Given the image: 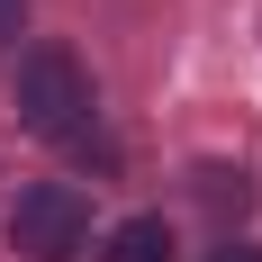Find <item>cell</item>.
Segmentation results:
<instances>
[{"label":"cell","mask_w":262,"mask_h":262,"mask_svg":"<svg viewBox=\"0 0 262 262\" xmlns=\"http://www.w3.org/2000/svg\"><path fill=\"white\" fill-rule=\"evenodd\" d=\"M199 199H208L217 217H244V208H253V181L226 172V163H208V172H199Z\"/></svg>","instance_id":"cell-4"},{"label":"cell","mask_w":262,"mask_h":262,"mask_svg":"<svg viewBox=\"0 0 262 262\" xmlns=\"http://www.w3.org/2000/svg\"><path fill=\"white\" fill-rule=\"evenodd\" d=\"M18 118H27V136H46V145H81V136H91L100 100H91L81 54H63V46H36V54H27V63H18Z\"/></svg>","instance_id":"cell-1"},{"label":"cell","mask_w":262,"mask_h":262,"mask_svg":"<svg viewBox=\"0 0 262 262\" xmlns=\"http://www.w3.org/2000/svg\"><path fill=\"white\" fill-rule=\"evenodd\" d=\"M18 18H27V0H0V36H18Z\"/></svg>","instance_id":"cell-6"},{"label":"cell","mask_w":262,"mask_h":262,"mask_svg":"<svg viewBox=\"0 0 262 262\" xmlns=\"http://www.w3.org/2000/svg\"><path fill=\"white\" fill-rule=\"evenodd\" d=\"M108 262H172V226L163 217H127L108 235Z\"/></svg>","instance_id":"cell-3"},{"label":"cell","mask_w":262,"mask_h":262,"mask_svg":"<svg viewBox=\"0 0 262 262\" xmlns=\"http://www.w3.org/2000/svg\"><path fill=\"white\" fill-rule=\"evenodd\" d=\"M81 235H91V199H81L73 181L18 190V208H9V253H27V262H73Z\"/></svg>","instance_id":"cell-2"},{"label":"cell","mask_w":262,"mask_h":262,"mask_svg":"<svg viewBox=\"0 0 262 262\" xmlns=\"http://www.w3.org/2000/svg\"><path fill=\"white\" fill-rule=\"evenodd\" d=\"M208 262H262V244H244V235H226V244H217Z\"/></svg>","instance_id":"cell-5"}]
</instances>
